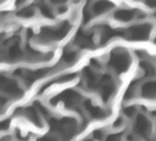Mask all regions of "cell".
I'll list each match as a JSON object with an SVG mask.
<instances>
[{"label": "cell", "mask_w": 156, "mask_h": 141, "mask_svg": "<svg viewBox=\"0 0 156 141\" xmlns=\"http://www.w3.org/2000/svg\"><path fill=\"white\" fill-rule=\"evenodd\" d=\"M51 130L56 131L57 134H60L62 137L69 140V137H72L78 129L77 122L73 118H62V119H56V118H48Z\"/></svg>", "instance_id": "6da1fadb"}, {"label": "cell", "mask_w": 156, "mask_h": 141, "mask_svg": "<svg viewBox=\"0 0 156 141\" xmlns=\"http://www.w3.org/2000/svg\"><path fill=\"white\" fill-rule=\"evenodd\" d=\"M71 29V24L65 21L62 22L60 26H56V27H45L41 29V32L39 33L38 38L40 41L43 43H52V41H57V40H61L63 39L68 32Z\"/></svg>", "instance_id": "7a4b0ae2"}, {"label": "cell", "mask_w": 156, "mask_h": 141, "mask_svg": "<svg viewBox=\"0 0 156 141\" xmlns=\"http://www.w3.org/2000/svg\"><path fill=\"white\" fill-rule=\"evenodd\" d=\"M130 64V57L127 51L122 49H115L110 57V66L118 73H123Z\"/></svg>", "instance_id": "3957f363"}, {"label": "cell", "mask_w": 156, "mask_h": 141, "mask_svg": "<svg viewBox=\"0 0 156 141\" xmlns=\"http://www.w3.org/2000/svg\"><path fill=\"white\" fill-rule=\"evenodd\" d=\"M57 102H63L65 106L68 107V108H76L77 106H79L80 95H79L78 91H76L73 89H69V90H66V91L61 92L60 95L55 96L51 101L52 105H55Z\"/></svg>", "instance_id": "277c9868"}, {"label": "cell", "mask_w": 156, "mask_h": 141, "mask_svg": "<svg viewBox=\"0 0 156 141\" xmlns=\"http://www.w3.org/2000/svg\"><path fill=\"white\" fill-rule=\"evenodd\" d=\"M0 91L11 97H20L22 96V90L18 83L5 74H0Z\"/></svg>", "instance_id": "5b68a950"}, {"label": "cell", "mask_w": 156, "mask_h": 141, "mask_svg": "<svg viewBox=\"0 0 156 141\" xmlns=\"http://www.w3.org/2000/svg\"><path fill=\"white\" fill-rule=\"evenodd\" d=\"M151 30V26L147 23H140L132 26L126 30V36L130 40H145Z\"/></svg>", "instance_id": "8992f818"}, {"label": "cell", "mask_w": 156, "mask_h": 141, "mask_svg": "<svg viewBox=\"0 0 156 141\" xmlns=\"http://www.w3.org/2000/svg\"><path fill=\"white\" fill-rule=\"evenodd\" d=\"M46 73H49V68H43V69H17L15 72L16 75H18L20 78H22L24 80V83L27 85H30L32 83H34L35 80L43 78Z\"/></svg>", "instance_id": "52a82bcc"}, {"label": "cell", "mask_w": 156, "mask_h": 141, "mask_svg": "<svg viewBox=\"0 0 156 141\" xmlns=\"http://www.w3.org/2000/svg\"><path fill=\"white\" fill-rule=\"evenodd\" d=\"M98 88H100V94H101V98L104 102H107L116 90V85L110 75H104L102 78H100Z\"/></svg>", "instance_id": "ba28073f"}, {"label": "cell", "mask_w": 156, "mask_h": 141, "mask_svg": "<svg viewBox=\"0 0 156 141\" xmlns=\"http://www.w3.org/2000/svg\"><path fill=\"white\" fill-rule=\"evenodd\" d=\"M151 124L149 119L144 114H136L135 115V123H134V132L139 136H146L150 132Z\"/></svg>", "instance_id": "9c48e42d"}, {"label": "cell", "mask_w": 156, "mask_h": 141, "mask_svg": "<svg viewBox=\"0 0 156 141\" xmlns=\"http://www.w3.org/2000/svg\"><path fill=\"white\" fill-rule=\"evenodd\" d=\"M88 115L93 119H105L107 115H108V112H106L105 109L95 106L90 100H85L84 103H83Z\"/></svg>", "instance_id": "30bf717a"}, {"label": "cell", "mask_w": 156, "mask_h": 141, "mask_svg": "<svg viewBox=\"0 0 156 141\" xmlns=\"http://www.w3.org/2000/svg\"><path fill=\"white\" fill-rule=\"evenodd\" d=\"M93 43H94L93 41V34L88 33V32H83V30H79L76 35V39H74V44L80 49L91 47Z\"/></svg>", "instance_id": "8fae6325"}, {"label": "cell", "mask_w": 156, "mask_h": 141, "mask_svg": "<svg viewBox=\"0 0 156 141\" xmlns=\"http://www.w3.org/2000/svg\"><path fill=\"white\" fill-rule=\"evenodd\" d=\"M84 80L87 83V86L89 89H95L99 86L100 78L98 77V73L91 69V68H85L84 69Z\"/></svg>", "instance_id": "7c38bea8"}, {"label": "cell", "mask_w": 156, "mask_h": 141, "mask_svg": "<svg viewBox=\"0 0 156 141\" xmlns=\"http://www.w3.org/2000/svg\"><path fill=\"white\" fill-rule=\"evenodd\" d=\"M22 115L26 117L29 122H32L34 125H38V126H41V115L39 114V112L34 108V107H27L24 108L22 112Z\"/></svg>", "instance_id": "4fadbf2b"}, {"label": "cell", "mask_w": 156, "mask_h": 141, "mask_svg": "<svg viewBox=\"0 0 156 141\" xmlns=\"http://www.w3.org/2000/svg\"><path fill=\"white\" fill-rule=\"evenodd\" d=\"M111 9H113V4L108 0H98L94 2L91 10L95 15H102V13H106L108 12Z\"/></svg>", "instance_id": "5bb4252c"}, {"label": "cell", "mask_w": 156, "mask_h": 141, "mask_svg": "<svg viewBox=\"0 0 156 141\" xmlns=\"http://www.w3.org/2000/svg\"><path fill=\"white\" fill-rule=\"evenodd\" d=\"M22 57H23V51L21 50L20 44H18L17 41L12 43V44L10 45V47L7 49L6 58L10 60V61H12V62H15V61H17V60H20V58H22Z\"/></svg>", "instance_id": "9a60e30c"}, {"label": "cell", "mask_w": 156, "mask_h": 141, "mask_svg": "<svg viewBox=\"0 0 156 141\" xmlns=\"http://www.w3.org/2000/svg\"><path fill=\"white\" fill-rule=\"evenodd\" d=\"M121 35H124V33L122 30L105 27V29L101 32V41H102V44H105L106 41H110L111 39H113L116 36H121Z\"/></svg>", "instance_id": "2e32d148"}, {"label": "cell", "mask_w": 156, "mask_h": 141, "mask_svg": "<svg viewBox=\"0 0 156 141\" xmlns=\"http://www.w3.org/2000/svg\"><path fill=\"white\" fill-rule=\"evenodd\" d=\"M134 16H135V12L132 11V10H127V9L117 10L113 15V17L117 21H121V22H129L134 18Z\"/></svg>", "instance_id": "e0dca14e"}, {"label": "cell", "mask_w": 156, "mask_h": 141, "mask_svg": "<svg viewBox=\"0 0 156 141\" xmlns=\"http://www.w3.org/2000/svg\"><path fill=\"white\" fill-rule=\"evenodd\" d=\"M156 94V83L154 80L146 81L143 86H141V95L146 98H154Z\"/></svg>", "instance_id": "ac0fdd59"}, {"label": "cell", "mask_w": 156, "mask_h": 141, "mask_svg": "<svg viewBox=\"0 0 156 141\" xmlns=\"http://www.w3.org/2000/svg\"><path fill=\"white\" fill-rule=\"evenodd\" d=\"M78 58H79V55H78L77 51H74V50H66L63 52L62 57H61V61L63 63H66V64H73V63H76L78 61Z\"/></svg>", "instance_id": "d6986e66"}, {"label": "cell", "mask_w": 156, "mask_h": 141, "mask_svg": "<svg viewBox=\"0 0 156 141\" xmlns=\"http://www.w3.org/2000/svg\"><path fill=\"white\" fill-rule=\"evenodd\" d=\"M34 15H35V10H34L33 6L23 7V9H21V10L16 13V16L20 17V18H30V17H33Z\"/></svg>", "instance_id": "ffe728a7"}, {"label": "cell", "mask_w": 156, "mask_h": 141, "mask_svg": "<svg viewBox=\"0 0 156 141\" xmlns=\"http://www.w3.org/2000/svg\"><path fill=\"white\" fill-rule=\"evenodd\" d=\"M40 12L43 16L48 17V18H54V13H52V10L51 7H49V5H40Z\"/></svg>", "instance_id": "44dd1931"}, {"label": "cell", "mask_w": 156, "mask_h": 141, "mask_svg": "<svg viewBox=\"0 0 156 141\" xmlns=\"http://www.w3.org/2000/svg\"><path fill=\"white\" fill-rule=\"evenodd\" d=\"M76 77H77V74H76V73L63 74V75L58 77V78L56 79V81H57V83H65V81H71V80H73V79H74Z\"/></svg>", "instance_id": "7402d4cb"}, {"label": "cell", "mask_w": 156, "mask_h": 141, "mask_svg": "<svg viewBox=\"0 0 156 141\" xmlns=\"http://www.w3.org/2000/svg\"><path fill=\"white\" fill-rule=\"evenodd\" d=\"M140 66H141V68L145 70V73L147 72L150 75L154 74V66H152L150 62H147V61H143V62L140 63Z\"/></svg>", "instance_id": "603a6c76"}, {"label": "cell", "mask_w": 156, "mask_h": 141, "mask_svg": "<svg viewBox=\"0 0 156 141\" xmlns=\"http://www.w3.org/2000/svg\"><path fill=\"white\" fill-rule=\"evenodd\" d=\"M123 113H124L127 117H134V115H136V108L133 107V106L126 107V108L123 109Z\"/></svg>", "instance_id": "cb8c5ba5"}, {"label": "cell", "mask_w": 156, "mask_h": 141, "mask_svg": "<svg viewBox=\"0 0 156 141\" xmlns=\"http://www.w3.org/2000/svg\"><path fill=\"white\" fill-rule=\"evenodd\" d=\"M38 141H60L58 136H52V135H46L44 137H40Z\"/></svg>", "instance_id": "d4e9b609"}, {"label": "cell", "mask_w": 156, "mask_h": 141, "mask_svg": "<svg viewBox=\"0 0 156 141\" xmlns=\"http://www.w3.org/2000/svg\"><path fill=\"white\" fill-rule=\"evenodd\" d=\"M93 136H94V137H96L98 140H101V139L104 137V131H102V130H100V129H98V130H95V131L93 132Z\"/></svg>", "instance_id": "484cf974"}, {"label": "cell", "mask_w": 156, "mask_h": 141, "mask_svg": "<svg viewBox=\"0 0 156 141\" xmlns=\"http://www.w3.org/2000/svg\"><path fill=\"white\" fill-rule=\"evenodd\" d=\"M90 18H91V15H90V12H89V11H87V10H84V17H83V21H84V23L89 22V21H90Z\"/></svg>", "instance_id": "4316f807"}, {"label": "cell", "mask_w": 156, "mask_h": 141, "mask_svg": "<svg viewBox=\"0 0 156 141\" xmlns=\"http://www.w3.org/2000/svg\"><path fill=\"white\" fill-rule=\"evenodd\" d=\"M9 124H10L9 120H2V122H0V130H6L7 126H9Z\"/></svg>", "instance_id": "83f0119b"}, {"label": "cell", "mask_w": 156, "mask_h": 141, "mask_svg": "<svg viewBox=\"0 0 156 141\" xmlns=\"http://www.w3.org/2000/svg\"><path fill=\"white\" fill-rule=\"evenodd\" d=\"M106 141H119V136L118 135H110L106 139Z\"/></svg>", "instance_id": "f1b7e54d"}, {"label": "cell", "mask_w": 156, "mask_h": 141, "mask_svg": "<svg viewBox=\"0 0 156 141\" xmlns=\"http://www.w3.org/2000/svg\"><path fill=\"white\" fill-rule=\"evenodd\" d=\"M122 123H123L122 118H118V119H117V120H116V122L113 123V126H115V128H118V126H119V125H121Z\"/></svg>", "instance_id": "f546056e"}, {"label": "cell", "mask_w": 156, "mask_h": 141, "mask_svg": "<svg viewBox=\"0 0 156 141\" xmlns=\"http://www.w3.org/2000/svg\"><path fill=\"white\" fill-rule=\"evenodd\" d=\"M52 4H56V5H61V4H63V2H66L67 0H50Z\"/></svg>", "instance_id": "4dcf8cb0"}, {"label": "cell", "mask_w": 156, "mask_h": 141, "mask_svg": "<svg viewBox=\"0 0 156 141\" xmlns=\"http://www.w3.org/2000/svg\"><path fill=\"white\" fill-rule=\"evenodd\" d=\"M27 0H16V5L18 6V5H22V4H24Z\"/></svg>", "instance_id": "1f68e13d"}]
</instances>
